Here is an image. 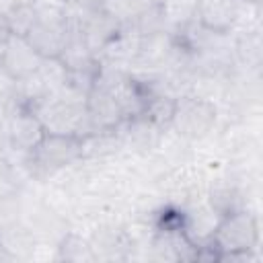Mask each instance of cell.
I'll list each match as a JSON object with an SVG mask.
<instances>
[{
	"label": "cell",
	"mask_w": 263,
	"mask_h": 263,
	"mask_svg": "<svg viewBox=\"0 0 263 263\" xmlns=\"http://www.w3.org/2000/svg\"><path fill=\"white\" fill-rule=\"evenodd\" d=\"M72 242H74V247H70L68 240H64V247H60V257L62 259H68V261H88V259H92L90 247H86V242H82L80 238H74V236H72Z\"/></svg>",
	"instance_id": "cell-12"
},
{
	"label": "cell",
	"mask_w": 263,
	"mask_h": 263,
	"mask_svg": "<svg viewBox=\"0 0 263 263\" xmlns=\"http://www.w3.org/2000/svg\"><path fill=\"white\" fill-rule=\"evenodd\" d=\"M16 105V80L0 66V109Z\"/></svg>",
	"instance_id": "cell-13"
},
{
	"label": "cell",
	"mask_w": 263,
	"mask_h": 263,
	"mask_svg": "<svg viewBox=\"0 0 263 263\" xmlns=\"http://www.w3.org/2000/svg\"><path fill=\"white\" fill-rule=\"evenodd\" d=\"M80 148H82V138L78 136L45 132L43 140L31 152H27L31 171H35L37 175H51L58 168L70 164L80 154Z\"/></svg>",
	"instance_id": "cell-4"
},
{
	"label": "cell",
	"mask_w": 263,
	"mask_h": 263,
	"mask_svg": "<svg viewBox=\"0 0 263 263\" xmlns=\"http://www.w3.org/2000/svg\"><path fill=\"white\" fill-rule=\"evenodd\" d=\"M62 2H64V0H62Z\"/></svg>",
	"instance_id": "cell-19"
},
{
	"label": "cell",
	"mask_w": 263,
	"mask_h": 263,
	"mask_svg": "<svg viewBox=\"0 0 263 263\" xmlns=\"http://www.w3.org/2000/svg\"><path fill=\"white\" fill-rule=\"evenodd\" d=\"M10 35H12V29H10V25H8V18H6L4 12H0V45H2Z\"/></svg>",
	"instance_id": "cell-15"
},
{
	"label": "cell",
	"mask_w": 263,
	"mask_h": 263,
	"mask_svg": "<svg viewBox=\"0 0 263 263\" xmlns=\"http://www.w3.org/2000/svg\"><path fill=\"white\" fill-rule=\"evenodd\" d=\"M66 6H74L76 10H101L105 0H64Z\"/></svg>",
	"instance_id": "cell-14"
},
{
	"label": "cell",
	"mask_w": 263,
	"mask_h": 263,
	"mask_svg": "<svg viewBox=\"0 0 263 263\" xmlns=\"http://www.w3.org/2000/svg\"><path fill=\"white\" fill-rule=\"evenodd\" d=\"M45 136V127L33 109L18 107L10 113V119L6 123V138L12 148L31 152Z\"/></svg>",
	"instance_id": "cell-9"
},
{
	"label": "cell",
	"mask_w": 263,
	"mask_h": 263,
	"mask_svg": "<svg viewBox=\"0 0 263 263\" xmlns=\"http://www.w3.org/2000/svg\"><path fill=\"white\" fill-rule=\"evenodd\" d=\"M0 259H2V253H0Z\"/></svg>",
	"instance_id": "cell-18"
},
{
	"label": "cell",
	"mask_w": 263,
	"mask_h": 263,
	"mask_svg": "<svg viewBox=\"0 0 263 263\" xmlns=\"http://www.w3.org/2000/svg\"><path fill=\"white\" fill-rule=\"evenodd\" d=\"M216 121V109L201 99H181L175 101L171 123L185 138H203Z\"/></svg>",
	"instance_id": "cell-6"
},
{
	"label": "cell",
	"mask_w": 263,
	"mask_h": 263,
	"mask_svg": "<svg viewBox=\"0 0 263 263\" xmlns=\"http://www.w3.org/2000/svg\"><path fill=\"white\" fill-rule=\"evenodd\" d=\"M214 247L220 251V259H236L245 257L249 251L257 247L259 226L257 218L245 210H234L224 214L214 230Z\"/></svg>",
	"instance_id": "cell-3"
},
{
	"label": "cell",
	"mask_w": 263,
	"mask_h": 263,
	"mask_svg": "<svg viewBox=\"0 0 263 263\" xmlns=\"http://www.w3.org/2000/svg\"><path fill=\"white\" fill-rule=\"evenodd\" d=\"M35 111L45 132L78 136V138L92 132V123L86 111V95L76 92L66 84L55 92H51Z\"/></svg>",
	"instance_id": "cell-1"
},
{
	"label": "cell",
	"mask_w": 263,
	"mask_h": 263,
	"mask_svg": "<svg viewBox=\"0 0 263 263\" xmlns=\"http://www.w3.org/2000/svg\"><path fill=\"white\" fill-rule=\"evenodd\" d=\"M245 0H197V21L199 27L212 33H230L242 16Z\"/></svg>",
	"instance_id": "cell-8"
},
{
	"label": "cell",
	"mask_w": 263,
	"mask_h": 263,
	"mask_svg": "<svg viewBox=\"0 0 263 263\" xmlns=\"http://www.w3.org/2000/svg\"><path fill=\"white\" fill-rule=\"evenodd\" d=\"M43 55L29 43L25 35L12 33L2 45H0V66L18 82L31 74L37 72L41 66Z\"/></svg>",
	"instance_id": "cell-7"
},
{
	"label": "cell",
	"mask_w": 263,
	"mask_h": 263,
	"mask_svg": "<svg viewBox=\"0 0 263 263\" xmlns=\"http://www.w3.org/2000/svg\"><path fill=\"white\" fill-rule=\"evenodd\" d=\"M4 136H6V127H4V123H2V119H0V146H2V142H4Z\"/></svg>",
	"instance_id": "cell-16"
},
{
	"label": "cell",
	"mask_w": 263,
	"mask_h": 263,
	"mask_svg": "<svg viewBox=\"0 0 263 263\" xmlns=\"http://www.w3.org/2000/svg\"><path fill=\"white\" fill-rule=\"evenodd\" d=\"M70 16H72V25L78 31V35L97 55L103 53L123 31V25L103 8L101 10H78V14L70 12Z\"/></svg>",
	"instance_id": "cell-5"
},
{
	"label": "cell",
	"mask_w": 263,
	"mask_h": 263,
	"mask_svg": "<svg viewBox=\"0 0 263 263\" xmlns=\"http://www.w3.org/2000/svg\"><path fill=\"white\" fill-rule=\"evenodd\" d=\"M158 8L166 33H179L197 21V0H162Z\"/></svg>",
	"instance_id": "cell-10"
},
{
	"label": "cell",
	"mask_w": 263,
	"mask_h": 263,
	"mask_svg": "<svg viewBox=\"0 0 263 263\" xmlns=\"http://www.w3.org/2000/svg\"><path fill=\"white\" fill-rule=\"evenodd\" d=\"M72 35V16L64 4H37L35 21L25 33L43 58H60Z\"/></svg>",
	"instance_id": "cell-2"
},
{
	"label": "cell",
	"mask_w": 263,
	"mask_h": 263,
	"mask_svg": "<svg viewBox=\"0 0 263 263\" xmlns=\"http://www.w3.org/2000/svg\"><path fill=\"white\" fill-rule=\"evenodd\" d=\"M152 4L154 0H105L103 10H107L111 16H115L123 25V23L134 21L138 14H142Z\"/></svg>",
	"instance_id": "cell-11"
},
{
	"label": "cell",
	"mask_w": 263,
	"mask_h": 263,
	"mask_svg": "<svg viewBox=\"0 0 263 263\" xmlns=\"http://www.w3.org/2000/svg\"><path fill=\"white\" fill-rule=\"evenodd\" d=\"M160 2H162V0H154V4H160Z\"/></svg>",
	"instance_id": "cell-17"
}]
</instances>
